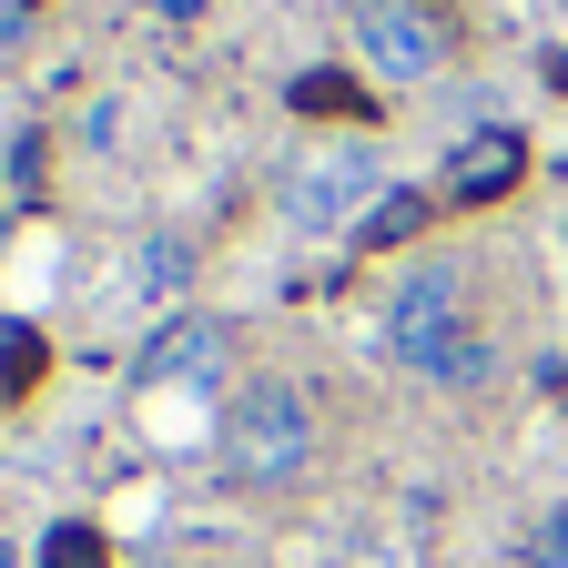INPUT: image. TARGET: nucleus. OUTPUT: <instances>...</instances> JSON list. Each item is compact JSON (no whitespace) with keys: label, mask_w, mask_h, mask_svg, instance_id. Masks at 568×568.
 <instances>
[{"label":"nucleus","mask_w":568,"mask_h":568,"mask_svg":"<svg viewBox=\"0 0 568 568\" xmlns=\"http://www.w3.org/2000/svg\"><path fill=\"white\" fill-rule=\"evenodd\" d=\"M31 366H41V335L31 325H0V386H21Z\"/></svg>","instance_id":"9b49d317"},{"label":"nucleus","mask_w":568,"mask_h":568,"mask_svg":"<svg viewBox=\"0 0 568 568\" xmlns=\"http://www.w3.org/2000/svg\"><path fill=\"white\" fill-rule=\"evenodd\" d=\"M396 366L426 376V386H487L497 376V345L457 315V325H426V335H396Z\"/></svg>","instance_id":"423d86ee"},{"label":"nucleus","mask_w":568,"mask_h":568,"mask_svg":"<svg viewBox=\"0 0 568 568\" xmlns=\"http://www.w3.org/2000/svg\"><path fill=\"white\" fill-rule=\"evenodd\" d=\"M548 11H568V0H548Z\"/></svg>","instance_id":"2eb2a0df"},{"label":"nucleus","mask_w":568,"mask_h":568,"mask_svg":"<svg viewBox=\"0 0 568 568\" xmlns=\"http://www.w3.org/2000/svg\"><path fill=\"white\" fill-rule=\"evenodd\" d=\"M315 396L295 376H254L234 406H224V477L234 487H284V477H305L315 457Z\"/></svg>","instance_id":"f257e3e1"},{"label":"nucleus","mask_w":568,"mask_h":568,"mask_svg":"<svg viewBox=\"0 0 568 568\" xmlns=\"http://www.w3.org/2000/svg\"><path fill=\"white\" fill-rule=\"evenodd\" d=\"M386 193H396L386 153L355 142V132H335V142H315V153L284 163V224H295V234H355Z\"/></svg>","instance_id":"f03ea898"},{"label":"nucleus","mask_w":568,"mask_h":568,"mask_svg":"<svg viewBox=\"0 0 568 568\" xmlns=\"http://www.w3.org/2000/svg\"><path fill=\"white\" fill-rule=\"evenodd\" d=\"M325 11H366V0H325Z\"/></svg>","instance_id":"4468645a"},{"label":"nucleus","mask_w":568,"mask_h":568,"mask_svg":"<svg viewBox=\"0 0 568 568\" xmlns=\"http://www.w3.org/2000/svg\"><path fill=\"white\" fill-rule=\"evenodd\" d=\"M416 224H426V193H386V203H376V213H366L355 234H366V244H406Z\"/></svg>","instance_id":"9d476101"},{"label":"nucleus","mask_w":568,"mask_h":568,"mask_svg":"<svg viewBox=\"0 0 568 568\" xmlns=\"http://www.w3.org/2000/svg\"><path fill=\"white\" fill-rule=\"evenodd\" d=\"M41 568H112V548H102V528H82V518H61V528L41 538Z\"/></svg>","instance_id":"1a4fd4ad"},{"label":"nucleus","mask_w":568,"mask_h":568,"mask_svg":"<svg viewBox=\"0 0 568 568\" xmlns=\"http://www.w3.org/2000/svg\"><path fill=\"white\" fill-rule=\"evenodd\" d=\"M224 366H234V325L224 315H183V325H163L142 345V376L153 386H213Z\"/></svg>","instance_id":"20e7f679"},{"label":"nucleus","mask_w":568,"mask_h":568,"mask_svg":"<svg viewBox=\"0 0 568 568\" xmlns=\"http://www.w3.org/2000/svg\"><path fill=\"white\" fill-rule=\"evenodd\" d=\"M21 21H31V0H0V51L21 41Z\"/></svg>","instance_id":"f8f14e48"},{"label":"nucleus","mask_w":568,"mask_h":568,"mask_svg":"<svg viewBox=\"0 0 568 568\" xmlns=\"http://www.w3.org/2000/svg\"><path fill=\"white\" fill-rule=\"evenodd\" d=\"M355 51H366V71H386V82H437L447 71V31L426 0H366L355 11Z\"/></svg>","instance_id":"7ed1b4c3"},{"label":"nucleus","mask_w":568,"mask_h":568,"mask_svg":"<svg viewBox=\"0 0 568 568\" xmlns=\"http://www.w3.org/2000/svg\"><path fill=\"white\" fill-rule=\"evenodd\" d=\"M467 315V264L457 254H426L396 274V295H386V345L396 335H426V325H457Z\"/></svg>","instance_id":"39448f33"},{"label":"nucleus","mask_w":568,"mask_h":568,"mask_svg":"<svg viewBox=\"0 0 568 568\" xmlns=\"http://www.w3.org/2000/svg\"><path fill=\"white\" fill-rule=\"evenodd\" d=\"M528 173V142L518 132H467L457 153H447V203H497Z\"/></svg>","instance_id":"0eeeda50"},{"label":"nucleus","mask_w":568,"mask_h":568,"mask_svg":"<svg viewBox=\"0 0 568 568\" xmlns=\"http://www.w3.org/2000/svg\"><path fill=\"white\" fill-rule=\"evenodd\" d=\"M183 274H193V244L163 234V244H142V254H132V295H183Z\"/></svg>","instance_id":"6e6552de"},{"label":"nucleus","mask_w":568,"mask_h":568,"mask_svg":"<svg viewBox=\"0 0 568 568\" xmlns=\"http://www.w3.org/2000/svg\"><path fill=\"white\" fill-rule=\"evenodd\" d=\"M538 558H568V528H538Z\"/></svg>","instance_id":"ddd939ff"}]
</instances>
